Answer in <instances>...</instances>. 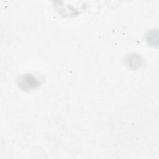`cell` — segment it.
<instances>
[{"label": "cell", "instance_id": "cell-1", "mask_svg": "<svg viewBox=\"0 0 159 159\" xmlns=\"http://www.w3.org/2000/svg\"><path fill=\"white\" fill-rule=\"evenodd\" d=\"M20 86L24 89H31L38 85L36 79L31 75H25L22 76L19 80Z\"/></svg>", "mask_w": 159, "mask_h": 159}]
</instances>
